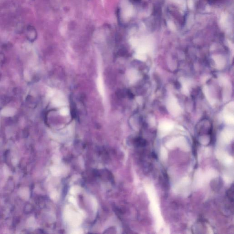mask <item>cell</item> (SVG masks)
<instances>
[{"label":"cell","mask_w":234,"mask_h":234,"mask_svg":"<svg viewBox=\"0 0 234 234\" xmlns=\"http://www.w3.org/2000/svg\"><path fill=\"white\" fill-rule=\"evenodd\" d=\"M15 113V109L11 108H5L1 111V114L6 117H11L14 115Z\"/></svg>","instance_id":"1"},{"label":"cell","mask_w":234,"mask_h":234,"mask_svg":"<svg viewBox=\"0 0 234 234\" xmlns=\"http://www.w3.org/2000/svg\"><path fill=\"white\" fill-rule=\"evenodd\" d=\"M20 194L23 199H28L29 197V192L27 188L22 189L20 191Z\"/></svg>","instance_id":"2"},{"label":"cell","mask_w":234,"mask_h":234,"mask_svg":"<svg viewBox=\"0 0 234 234\" xmlns=\"http://www.w3.org/2000/svg\"><path fill=\"white\" fill-rule=\"evenodd\" d=\"M33 221H34V220H33V218H32V219H31V218L28 220V225H29V226H31V227L33 225V223L34 222Z\"/></svg>","instance_id":"3"}]
</instances>
